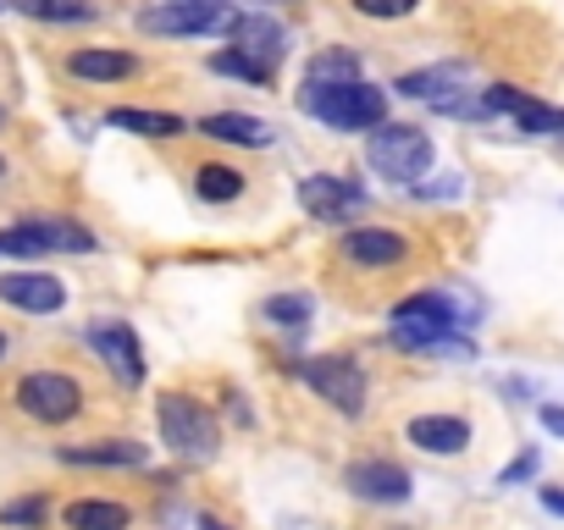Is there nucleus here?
<instances>
[{
    "label": "nucleus",
    "mask_w": 564,
    "mask_h": 530,
    "mask_svg": "<svg viewBox=\"0 0 564 530\" xmlns=\"http://www.w3.org/2000/svg\"><path fill=\"white\" fill-rule=\"evenodd\" d=\"M459 310L443 294H415L393 310V343L410 354H448V360H470V343L454 338Z\"/></svg>",
    "instance_id": "1"
},
{
    "label": "nucleus",
    "mask_w": 564,
    "mask_h": 530,
    "mask_svg": "<svg viewBox=\"0 0 564 530\" xmlns=\"http://www.w3.org/2000/svg\"><path fill=\"white\" fill-rule=\"evenodd\" d=\"M300 106H305L311 117H322L333 133H366V128H382V122H388V95L371 89L366 78L333 84V89H305Z\"/></svg>",
    "instance_id": "2"
},
{
    "label": "nucleus",
    "mask_w": 564,
    "mask_h": 530,
    "mask_svg": "<svg viewBox=\"0 0 564 530\" xmlns=\"http://www.w3.org/2000/svg\"><path fill=\"white\" fill-rule=\"evenodd\" d=\"M155 420H161V437H166L172 453H183V459H194V464L216 459L221 431H216V415H210L199 398H188V393H166L161 409H155Z\"/></svg>",
    "instance_id": "3"
},
{
    "label": "nucleus",
    "mask_w": 564,
    "mask_h": 530,
    "mask_svg": "<svg viewBox=\"0 0 564 530\" xmlns=\"http://www.w3.org/2000/svg\"><path fill=\"white\" fill-rule=\"evenodd\" d=\"M84 249H95V232L84 221H67V216H29V221L0 232V254H23V260H34V254H84Z\"/></svg>",
    "instance_id": "4"
},
{
    "label": "nucleus",
    "mask_w": 564,
    "mask_h": 530,
    "mask_svg": "<svg viewBox=\"0 0 564 530\" xmlns=\"http://www.w3.org/2000/svg\"><path fill=\"white\" fill-rule=\"evenodd\" d=\"M366 161H371V172H382V177H393V183H415V177H426V166H432V139H426L421 128L382 122V128L371 133V144H366Z\"/></svg>",
    "instance_id": "5"
},
{
    "label": "nucleus",
    "mask_w": 564,
    "mask_h": 530,
    "mask_svg": "<svg viewBox=\"0 0 564 530\" xmlns=\"http://www.w3.org/2000/svg\"><path fill=\"white\" fill-rule=\"evenodd\" d=\"M18 409L40 426H67L78 409H84V387L62 371H29L18 382Z\"/></svg>",
    "instance_id": "6"
},
{
    "label": "nucleus",
    "mask_w": 564,
    "mask_h": 530,
    "mask_svg": "<svg viewBox=\"0 0 564 530\" xmlns=\"http://www.w3.org/2000/svg\"><path fill=\"white\" fill-rule=\"evenodd\" d=\"M300 376L311 382L316 398H327L338 415H366V371L344 354H316L300 365Z\"/></svg>",
    "instance_id": "7"
},
{
    "label": "nucleus",
    "mask_w": 564,
    "mask_h": 530,
    "mask_svg": "<svg viewBox=\"0 0 564 530\" xmlns=\"http://www.w3.org/2000/svg\"><path fill=\"white\" fill-rule=\"evenodd\" d=\"M227 23H232V12L216 7V0H161V7H150L139 18L144 34H216Z\"/></svg>",
    "instance_id": "8"
},
{
    "label": "nucleus",
    "mask_w": 564,
    "mask_h": 530,
    "mask_svg": "<svg viewBox=\"0 0 564 530\" xmlns=\"http://www.w3.org/2000/svg\"><path fill=\"white\" fill-rule=\"evenodd\" d=\"M89 349L100 354V365L122 382V387H139L144 382V354H139V338L122 327V321H95L89 327Z\"/></svg>",
    "instance_id": "9"
},
{
    "label": "nucleus",
    "mask_w": 564,
    "mask_h": 530,
    "mask_svg": "<svg viewBox=\"0 0 564 530\" xmlns=\"http://www.w3.org/2000/svg\"><path fill=\"white\" fill-rule=\"evenodd\" d=\"M481 106H487V117H514L520 122V133H564V111L558 106H542V100H531L525 89H509V84H498V89H481Z\"/></svg>",
    "instance_id": "10"
},
{
    "label": "nucleus",
    "mask_w": 564,
    "mask_h": 530,
    "mask_svg": "<svg viewBox=\"0 0 564 530\" xmlns=\"http://www.w3.org/2000/svg\"><path fill=\"white\" fill-rule=\"evenodd\" d=\"M300 205H305L316 221H344L349 210H360V205H366V188H360V183H349V177L316 172V177H305V183H300Z\"/></svg>",
    "instance_id": "11"
},
{
    "label": "nucleus",
    "mask_w": 564,
    "mask_h": 530,
    "mask_svg": "<svg viewBox=\"0 0 564 530\" xmlns=\"http://www.w3.org/2000/svg\"><path fill=\"white\" fill-rule=\"evenodd\" d=\"M0 299H7L12 310H23V316H56L67 305V288L45 272H7L0 277Z\"/></svg>",
    "instance_id": "12"
},
{
    "label": "nucleus",
    "mask_w": 564,
    "mask_h": 530,
    "mask_svg": "<svg viewBox=\"0 0 564 530\" xmlns=\"http://www.w3.org/2000/svg\"><path fill=\"white\" fill-rule=\"evenodd\" d=\"M344 486L360 497V503H404L410 497V475L388 459H360L344 470Z\"/></svg>",
    "instance_id": "13"
},
{
    "label": "nucleus",
    "mask_w": 564,
    "mask_h": 530,
    "mask_svg": "<svg viewBox=\"0 0 564 530\" xmlns=\"http://www.w3.org/2000/svg\"><path fill=\"white\" fill-rule=\"evenodd\" d=\"M62 464H106V470H144L150 464V448L133 442V437H100V442H67L56 448Z\"/></svg>",
    "instance_id": "14"
},
{
    "label": "nucleus",
    "mask_w": 564,
    "mask_h": 530,
    "mask_svg": "<svg viewBox=\"0 0 564 530\" xmlns=\"http://www.w3.org/2000/svg\"><path fill=\"white\" fill-rule=\"evenodd\" d=\"M344 254H349L355 265H366V272H393V265H404L410 243H404L399 232H382V227H355V232L344 238Z\"/></svg>",
    "instance_id": "15"
},
{
    "label": "nucleus",
    "mask_w": 564,
    "mask_h": 530,
    "mask_svg": "<svg viewBox=\"0 0 564 530\" xmlns=\"http://www.w3.org/2000/svg\"><path fill=\"white\" fill-rule=\"evenodd\" d=\"M465 78H470L465 62H443V67L404 73V78H399V95H404V100H432V106H443V100L465 95Z\"/></svg>",
    "instance_id": "16"
},
{
    "label": "nucleus",
    "mask_w": 564,
    "mask_h": 530,
    "mask_svg": "<svg viewBox=\"0 0 564 530\" xmlns=\"http://www.w3.org/2000/svg\"><path fill=\"white\" fill-rule=\"evenodd\" d=\"M404 437L421 448V453H465L470 448V426L459 415H415L404 426Z\"/></svg>",
    "instance_id": "17"
},
{
    "label": "nucleus",
    "mask_w": 564,
    "mask_h": 530,
    "mask_svg": "<svg viewBox=\"0 0 564 530\" xmlns=\"http://www.w3.org/2000/svg\"><path fill=\"white\" fill-rule=\"evenodd\" d=\"M227 34H232V51H243V56H254V62H271V67H276L282 51H289V45H282L289 34H282L276 18H232Z\"/></svg>",
    "instance_id": "18"
},
{
    "label": "nucleus",
    "mask_w": 564,
    "mask_h": 530,
    "mask_svg": "<svg viewBox=\"0 0 564 530\" xmlns=\"http://www.w3.org/2000/svg\"><path fill=\"white\" fill-rule=\"evenodd\" d=\"M199 133L216 139V144H243V150L271 144V128L260 117H243V111H210V117H199Z\"/></svg>",
    "instance_id": "19"
},
{
    "label": "nucleus",
    "mask_w": 564,
    "mask_h": 530,
    "mask_svg": "<svg viewBox=\"0 0 564 530\" xmlns=\"http://www.w3.org/2000/svg\"><path fill=\"white\" fill-rule=\"evenodd\" d=\"M67 73L73 78H89V84H117V78H133L139 62L128 51H73L67 56Z\"/></svg>",
    "instance_id": "20"
},
{
    "label": "nucleus",
    "mask_w": 564,
    "mask_h": 530,
    "mask_svg": "<svg viewBox=\"0 0 564 530\" xmlns=\"http://www.w3.org/2000/svg\"><path fill=\"white\" fill-rule=\"evenodd\" d=\"M106 128H122V133H139V139H177V133H183V117H172V111L117 106V111H106Z\"/></svg>",
    "instance_id": "21"
},
{
    "label": "nucleus",
    "mask_w": 564,
    "mask_h": 530,
    "mask_svg": "<svg viewBox=\"0 0 564 530\" xmlns=\"http://www.w3.org/2000/svg\"><path fill=\"white\" fill-rule=\"evenodd\" d=\"M62 519H67V530H128L133 525V514L106 497H78V503H67Z\"/></svg>",
    "instance_id": "22"
},
{
    "label": "nucleus",
    "mask_w": 564,
    "mask_h": 530,
    "mask_svg": "<svg viewBox=\"0 0 564 530\" xmlns=\"http://www.w3.org/2000/svg\"><path fill=\"white\" fill-rule=\"evenodd\" d=\"M360 78V62L349 51H322L311 67H305V84L311 89H333V84H355Z\"/></svg>",
    "instance_id": "23"
},
{
    "label": "nucleus",
    "mask_w": 564,
    "mask_h": 530,
    "mask_svg": "<svg viewBox=\"0 0 564 530\" xmlns=\"http://www.w3.org/2000/svg\"><path fill=\"white\" fill-rule=\"evenodd\" d=\"M12 7L34 23H89L95 18L89 0H12Z\"/></svg>",
    "instance_id": "24"
},
{
    "label": "nucleus",
    "mask_w": 564,
    "mask_h": 530,
    "mask_svg": "<svg viewBox=\"0 0 564 530\" xmlns=\"http://www.w3.org/2000/svg\"><path fill=\"white\" fill-rule=\"evenodd\" d=\"M260 316L276 321V327H311L316 299H311V294H271V299L260 305Z\"/></svg>",
    "instance_id": "25"
},
{
    "label": "nucleus",
    "mask_w": 564,
    "mask_h": 530,
    "mask_svg": "<svg viewBox=\"0 0 564 530\" xmlns=\"http://www.w3.org/2000/svg\"><path fill=\"white\" fill-rule=\"evenodd\" d=\"M210 73H221V78H243V84H271V62H254V56H243V51H216L210 62H205Z\"/></svg>",
    "instance_id": "26"
},
{
    "label": "nucleus",
    "mask_w": 564,
    "mask_h": 530,
    "mask_svg": "<svg viewBox=\"0 0 564 530\" xmlns=\"http://www.w3.org/2000/svg\"><path fill=\"white\" fill-rule=\"evenodd\" d=\"M194 188H199V199L227 205V199L243 194V172H232V166H199V172H194Z\"/></svg>",
    "instance_id": "27"
},
{
    "label": "nucleus",
    "mask_w": 564,
    "mask_h": 530,
    "mask_svg": "<svg viewBox=\"0 0 564 530\" xmlns=\"http://www.w3.org/2000/svg\"><path fill=\"white\" fill-rule=\"evenodd\" d=\"M45 514H51L45 497H23V503H7V508H0V525H29V530H40Z\"/></svg>",
    "instance_id": "28"
},
{
    "label": "nucleus",
    "mask_w": 564,
    "mask_h": 530,
    "mask_svg": "<svg viewBox=\"0 0 564 530\" xmlns=\"http://www.w3.org/2000/svg\"><path fill=\"white\" fill-rule=\"evenodd\" d=\"M415 7H421V0H355V12L360 18H377V23L382 18H410Z\"/></svg>",
    "instance_id": "29"
},
{
    "label": "nucleus",
    "mask_w": 564,
    "mask_h": 530,
    "mask_svg": "<svg viewBox=\"0 0 564 530\" xmlns=\"http://www.w3.org/2000/svg\"><path fill=\"white\" fill-rule=\"evenodd\" d=\"M531 475H536V448H525V453H520V459L498 475V486H520V481H531Z\"/></svg>",
    "instance_id": "30"
},
{
    "label": "nucleus",
    "mask_w": 564,
    "mask_h": 530,
    "mask_svg": "<svg viewBox=\"0 0 564 530\" xmlns=\"http://www.w3.org/2000/svg\"><path fill=\"white\" fill-rule=\"evenodd\" d=\"M542 426H547L553 437H564V409H558V404H542Z\"/></svg>",
    "instance_id": "31"
},
{
    "label": "nucleus",
    "mask_w": 564,
    "mask_h": 530,
    "mask_svg": "<svg viewBox=\"0 0 564 530\" xmlns=\"http://www.w3.org/2000/svg\"><path fill=\"white\" fill-rule=\"evenodd\" d=\"M542 508H547V514H564V492H558V486H542Z\"/></svg>",
    "instance_id": "32"
},
{
    "label": "nucleus",
    "mask_w": 564,
    "mask_h": 530,
    "mask_svg": "<svg viewBox=\"0 0 564 530\" xmlns=\"http://www.w3.org/2000/svg\"><path fill=\"white\" fill-rule=\"evenodd\" d=\"M205 530H227V525H216V519H205Z\"/></svg>",
    "instance_id": "33"
},
{
    "label": "nucleus",
    "mask_w": 564,
    "mask_h": 530,
    "mask_svg": "<svg viewBox=\"0 0 564 530\" xmlns=\"http://www.w3.org/2000/svg\"><path fill=\"white\" fill-rule=\"evenodd\" d=\"M0 360H7V338H0Z\"/></svg>",
    "instance_id": "34"
},
{
    "label": "nucleus",
    "mask_w": 564,
    "mask_h": 530,
    "mask_svg": "<svg viewBox=\"0 0 564 530\" xmlns=\"http://www.w3.org/2000/svg\"><path fill=\"white\" fill-rule=\"evenodd\" d=\"M0 122H7V106H0Z\"/></svg>",
    "instance_id": "35"
},
{
    "label": "nucleus",
    "mask_w": 564,
    "mask_h": 530,
    "mask_svg": "<svg viewBox=\"0 0 564 530\" xmlns=\"http://www.w3.org/2000/svg\"><path fill=\"white\" fill-rule=\"evenodd\" d=\"M0 177H7V161H0Z\"/></svg>",
    "instance_id": "36"
},
{
    "label": "nucleus",
    "mask_w": 564,
    "mask_h": 530,
    "mask_svg": "<svg viewBox=\"0 0 564 530\" xmlns=\"http://www.w3.org/2000/svg\"><path fill=\"white\" fill-rule=\"evenodd\" d=\"M0 7H7V0H0Z\"/></svg>",
    "instance_id": "37"
}]
</instances>
